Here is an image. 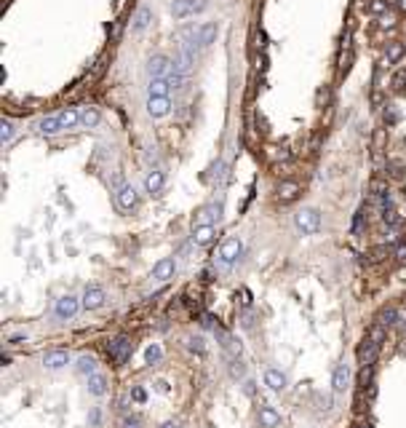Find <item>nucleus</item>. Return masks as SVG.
I'll return each instance as SVG.
<instances>
[{
  "instance_id": "1",
  "label": "nucleus",
  "mask_w": 406,
  "mask_h": 428,
  "mask_svg": "<svg viewBox=\"0 0 406 428\" xmlns=\"http://www.w3.org/2000/svg\"><path fill=\"white\" fill-rule=\"evenodd\" d=\"M243 254V241L238 239V236H233V239H228L222 244V249H219V257H217V268H222V270H228V268H233L235 263H238V257Z\"/></svg>"
},
{
  "instance_id": "2",
  "label": "nucleus",
  "mask_w": 406,
  "mask_h": 428,
  "mask_svg": "<svg viewBox=\"0 0 406 428\" xmlns=\"http://www.w3.org/2000/svg\"><path fill=\"white\" fill-rule=\"evenodd\" d=\"M294 225L302 236H313L321 230V211L318 209H302L294 214Z\"/></svg>"
},
{
  "instance_id": "3",
  "label": "nucleus",
  "mask_w": 406,
  "mask_h": 428,
  "mask_svg": "<svg viewBox=\"0 0 406 428\" xmlns=\"http://www.w3.org/2000/svg\"><path fill=\"white\" fill-rule=\"evenodd\" d=\"M171 65H174L171 73L187 78L190 70H193V65H195V51H193V49H185V46H179V51H176V56L171 59Z\"/></svg>"
},
{
  "instance_id": "4",
  "label": "nucleus",
  "mask_w": 406,
  "mask_h": 428,
  "mask_svg": "<svg viewBox=\"0 0 406 428\" xmlns=\"http://www.w3.org/2000/svg\"><path fill=\"white\" fill-rule=\"evenodd\" d=\"M107 351H110V356L118 361V364H126L128 359H131V351H134V343H131L126 335H121V337H115V340H110V346H107Z\"/></svg>"
},
{
  "instance_id": "5",
  "label": "nucleus",
  "mask_w": 406,
  "mask_h": 428,
  "mask_svg": "<svg viewBox=\"0 0 406 428\" xmlns=\"http://www.w3.org/2000/svg\"><path fill=\"white\" fill-rule=\"evenodd\" d=\"M115 204L121 211H131V209H137L139 204V193H137V187L134 185H123V187H118V193H115Z\"/></svg>"
},
{
  "instance_id": "6",
  "label": "nucleus",
  "mask_w": 406,
  "mask_h": 428,
  "mask_svg": "<svg viewBox=\"0 0 406 428\" xmlns=\"http://www.w3.org/2000/svg\"><path fill=\"white\" fill-rule=\"evenodd\" d=\"M171 70H174V65H171V59H169V56H163V54L150 56V62H147V73H150V78H169V75H171Z\"/></svg>"
},
{
  "instance_id": "7",
  "label": "nucleus",
  "mask_w": 406,
  "mask_h": 428,
  "mask_svg": "<svg viewBox=\"0 0 406 428\" xmlns=\"http://www.w3.org/2000/svg\"><path fill=\"white\" fill-rule=\"evenodd\" d=\"M80 305H83V303H78V297H73V294H64V297H59V300H56L54 313H56V318L67 321V318H73V316L78 313V308H80Z\"/></svg>"
},
{
  "instance_id": "8",
  "label": "nucleus",
  "mask_w": 406,
  "mask_h": 428,
  "mask_svg": "<svg viewBox=\"0 0 406 428\" xmlns=\"http://www.w3.org/2000/svg\"><path fill=\"white\" fill-rule=\"evenodd\" d=\"M355 356H358V361H361L364 367H374L377 356H379V343H374L372 337H366V340L361 343V346H358Z\"/></svg>"
},
{
  "instance_id": "9",
  "label": "nucleus",
  "mask_w": 406,
  "mask_h": 428,
  "mask_svg": "<svg viewBox=\"0 0 406 428\" xmlns=\"http://www.w3.org/2000/svg\"><path fill=\"white\" fill-rule=\"evenodd\" d=\"M348 386H350V367L345 361H340L334 367V375H331V388H334V394H342Z\"/></svg>"
},
{
  "instance_id": "10",
  "label": "nucleus",
  "mask_w": 406,
  "mask_h": 428,
  "mask_svg": "<svg viewBox=\"0 0 406 428\" xmlns=\"http://www.w3.org/2000/svg\"><path fill=\"white\" fill-rule=\"evenodd\" d=\"M104 300H107V294H104V289H99V287H86V292H83V308L86 311H97V308H102L104 305Z\"/></svg>"
},
{
  "instance_id": "11",
  "label": "nucleus",
  "mask_w": 406,
  "mask_h": 428,
  "mask_svg": "<svg viewBox=\"0 0 406 428\" xmlns=\"http://www.w3.org/2000/svg\"><path fill=\"white\" fill-rule=\"evenodd\" d=\"M174 270H176V260H174V257H163V260H158V263H155L152 279H155V281H169V279L174 276Z\"/></svg>"
},
{
  "instance_id": "12",
  "label": "nucleus",
  "mask_w": 406,
  "mask_h": 428,
  "mask_svg": "<svg viewBox=\"0 0 406 428\" xmlns=\"http://www.w3.org/2000/svg\"><path fill=\"white\" fill-rule=\"evenodd\" d=\"M147 113L152 118H166L171 113V99L169 97H147Z\"/></svg>"
},
{
  "instance_id": "13",
  "label": "nucleus",
  "mask_w": 406,
  "mask_h": 428,
  "mask_svg": "<svg viewBox=\"0 0 406 428\" xmlns=\"http://www.w3.org/2000/svg\"><path fill=\"white\" fill-rule=\"evenodd\" d=\"M70 361H73V356H70L67 351H49L43 356V367L46 370H62V367H67Z\"/></svg>"
},
{
  "instance_id": "14",
  "label": "nucleus",
  "mask_w": 406,
  "mask_h": 428,
  "mask_svg": "<svg viewBox=\"0 0 406 428\" xmlns=\"http://www.w3.org/2000/svg\"><path fill=\"white\" fill-rule=\"evenodd\" d=\"M198 35H200V25H185L182 30L176 32V38H179V43L185 46V49H198Z\"/></svg>"
},
{
  "instance_id": "15",
  "label": "nucleus",
  "mask_w": 406,
  "mask_h": 428,
  "mask_svg": "<svg viewBox=\"0 0 406 428\" xmlns=\"http://www.w3.org/2000/svg\"><path fill=\"white\" fill-rule=\"evenodd\" d=\"M38 132H40L43 137H54V134H59V132H64L62 121H59V113H56V115L40 118V121H38Z\"/></svg>"
},
{
  "instance_id": "16",
  "label": "nucleus",
  "mask_w": 406,
  "mask_h": 428,
  "mask_svg": "<svg viewBox=\"0 0 406 428\" xmlns=\"http://www.w3.org/2000/svg\"><path fill=\"white\" fill-rule=\"evenodd\" d=\"M257 423H259V428H278L281 425V415L265 404V407H259V412H257Z\"/></svg>"
},
{
  "instance_id": "17",
  "label": "nucleus",
  "mask_w": 406,
  "mask_h": 428,
  "mask_svg": "<svg viewBox=\"0 0 406 428\" xmlns=\"http://www.w3.org/2000/svg\"><path fill=\"white\" fill-rule=\"evenodd\" d=\"M219 35V25L217 22H209V25H200V35H198V49H209V46L217 40Z\"/></svg>"
},
{
  "instance_id": "18",
  "label": "nucleus",
  "mask_w": 406,
  "mask_h": 428,
  "mask_svg": "<svg viewBox=\"0 0 406 428\" xmlns=\"http://www.w3.org/2000/svg\"><path fill=\"white\" fill-rule=\"evenodd\" d=\"M214 236H217V228H214V225H198V228H193V244L195 246H209L214 241Z\"/></svg>"
},
{
  "instance_id": "19",
  "label": "nucleus",
  "mask_w": 406,
  "mask_h": 428,
  "mask_svg": "<svg viewBox=\"0 0 406 428\" xmlns=\"http://www.w3.org/2000/svg\"><path fill=\"white\" fill-rule=\"evenodd\" d=\"M163 185H166V177H163V172H147V177H145V190L150 196H158L161 190H163Z\"/></svg>"
},
{
  "instance_id": "20",
  "label": "nucleus",
  "mask_w": 406,
  "mask_h": 428,
  "mask_svg": "<svg viewBox=\"0 0 406 428\" xmlns=\"http://www.w3.org/2000/svg\"><path fill=\"white\" fill-rule=\"evenodd\" d=\"M265 386L270 391H283L286 386H289V377H286L281 370H267L265 372Z\"/></svg>"
},
{
  "instance_id": "21",
  "label": "nucleus",
  "mask_w": 406,
  "mask_h": 428,
  "mask_svg": "<svg viewBox=\"0 0 406 428\" xmlns=\"http://www.w3.org/2000/svg\"><path fill=\"white\" fill-rule=\"evenodd\" d=\"M401 321V313H398V308L396 305H388V308H382V311L377 313V324H382V327H396Z\"/></svg>"
},
{
  "instance_id": "22",
  "label": "nucleus",
  "mask_w": 406,
  "mask_h": 428,
  "mask_svg": "<svg viewBox=\"0 0 406 428\" xmlns=\"http://www.w3.org/2000/svg\"><path fill=\"white\" fill-rule=\"evenodd\" d=\"M59 121H62L64 132H67V129L80 126V107H64V110L59 113Z\"/></svg>"
},
{
  "instance_id": "23",
  "label": "nucleus",
  "mask_w": 406,
  "mask_h": 428,
  "mask_svg": "<svg viewBox=\"0 0 406 428\" xmlns=\"http://www.w3.org/2000/svg\"><path fill=\"white\" fill-rule=\"evenodd\" d=\"M193 14H195V11H193V0H174V3H171V16L176 22H182V19L193 16Z\"/></svg>"
},
{
  "instance_id": "24",
  "label": "nucleus",
  "mask_w": 406,
  "mask_h": 428,
  "mask_svg": "<svg viewBox=\"0 0 406 428\" xmlns=\"http://www.w3.org/2000/svg\"><path fill=\"white\" fill-rule=\"evenodd\" d=\"M169 91H171L169 78H150V86H147L150 97H169Z\"/></svg>"
},
{
  "instance_id": "25",
  "label": "nucleus",
  "mask_w": 406,
  "mask_h": 428,
  "mask_svg": "<svg viewBox=\"0 0 406 428\" xmlns=\"http://www.w3.org/2000/svg\"><path fill=\"white\" fill-rule=\"evenodd\" d=\"M88 394H94V396H104L107 394V377L104 375H99V372L88 375Z\"/></svg>"
},
{
  "instance_id": "26",
  "label": "nucleus",
  "mask_w": 406,
  "mask_h": 428,
  "mask_svg": "<svg viewBox=\"0 0 406 428\" xmlns=\"http://www.w3.org/2000/svg\"><path fill=\"white\" fill-rule=\"evenodd\" d=\"M297 196H300V185H297V182L286 180V182L278 185V198H281V201H294Z\"/></svg>"
},
{
  "instance_id": "27",
  "label": "nucleus",
  "mask_w": 406,
  "mask_h": 428,
  "mask_svg": "<svg viewBox=\"0 0 406 428\" xmlns=\"http://www.w3.org/2000/svg\"><path fill=\"white\" fill-rule=\"evenodd\" d=\"M99 123V113L94 107H80V126L83 129H94Z\"/></svg>"
},
{
  "instance_id": "28",
  "label": "nucleus",
  "mask_w": 406,
  "mask_h": 428,
  "mask_svg": "<svg viewBox=\"0 0 406 428\" xmlns=\"http://www.w3.org/2000/svg\"><path fill=\"white\" fill-rule=\"evenodd\" d=\"M152 22V11L147 8V6H142L139 11H137V16H134V32H142L147 25Z\"/></svg>"
},
{
  "instance_id": "29",
  "label": "nucleus",
  "mask_w": 406,
  "mask_h": 428,
  "mask_svg": "<svg viewBox=\"0 0 406 428\" xmlns=\"http://www.w3.org/2000/svg\"><path fill=\"white\" fill-rule=\"evenodd\" d=\"M75 370L80 375H94L97 372V359H94V356H80V359L75 361Z\"/></svg>"
},
{
  "instance_id": "30",
  "label": "nucleus",
  "mask_w": 406,
  "mask_h": 428,
  "mask_svg": "<svg viewBox=\"0 0 406 428\" xmlns=\"http://www.w3.org/2000/svg\"><path fill=\"white\" fill-rule=\"evenodd\" d=\"M403 54H406V49H403V43H390L388 46V54H385V62L388 65H396V62H401V59H403Z\"/></svg>"
},
{
  "instance_id": "31",
  "label": "nucleus",
  "mask_w": 406,
  "mask_h": 428,
  "mask_svg": "<svg viewBox=\"0 0 406 428\" xmlns=\"http://www.w3.org/2000/svg\"><path fill=\"white\" fill-rule=\"evenodd\" d=\"M366 337H372L374 343H379V346H382V343H385V337H388V327L374 324L372 329H369V335H366Z\"/></svg>"
},
{
  "instance_id": "32",
  "label": "nucleus",
  "mask_w": 406,
  "mask_h": 428,
  "mask_svg": "<svg viewBox=\"0 0 406 428\" xmlns=\"http://www.w3.org/2000/svg\"><path fill=\"white\" fill-rule=\"evenodd\" d=\"M14 134H16V126L11 123V121L0 123V139H3V142H11V139H14Z\"/></svg>"
},
{
  "instance_id": "33",
  "label": "nucleus",
  "mask_w": 406,
  "mask_h": 428,
  "mask_svg": "<svg viewBox=\"0 0 406 428\" xmlns=\"http://www.w3.org/2000/svg\"><path fill=\"white\" fill-rule=\"evenodd\" d=\"M161 356H163L161 346H150V348L145 351V364H158V361H161Z\"/></svg>"
},
{
  "instance_id": "34",
  "label": "nucleus",
  "mask_w": 406,
  "mask_h": 428,
  "mask_svg": "<svg viewBox=\"0 0 406 428\" xmlns=\"http://www.w3.org/2000/svg\"><path fill=\"white\" fill-rule=\"evenodd\" d=\"M382 220H385V225H390V228H398V225H401V217L396 214V209L382 211Z\"/></svg>"
},
{
  "instance_id": "35",
  "label": "nucleus",
  "mask_w": 406,
  "mask_h": 428,
  "mask_svg": "<svg viewBox=\"0 0 406 428\" xmlns=\"http://www.w3.org/2000/svg\"><path fill=\"white\" fill-rule=\"evenodd\" d=\"M372 377H374V370H372V367H364L361 375H358V386H361V388L372 386Z\"/></svg>"
},
{
  "instance_id": "36",
  "label": "nucleus",
  "mask_w": 406,
  "mask_h": 428,
  "mask_svg": "<svg viewBox=\"0 0 406 428\" xmlns=\"http://www.w3.org/2000/svg\"><path fill=\"white\" fill-rule=\"evenodd\" d=\"M390 86L396 89V91H406V70H401V73H396V75H393Z\"/></svg>"
},
{
  "instance_id": "37",
  "label": "nucleus",
  "mask_w": 406,
  "mask_h": 428,
  "mask_svg": "<svg viewBox=\"0 0 406 428\" xmlns=\"http://www.w3.org/2000/svg\"><path fill=\"white\" fill-rule=\"evenodd\" d=\"M398 121H401V113H398L393 104H388V107H385V123L393 126V123H398Z\"/></svg>"
},
{
  "instance_id": "38",
  "label": "nucleus",
  "mask_w": 406,
  "mask_h": 428,
  "mask_svg": "<svg viewBox=\"0 0 406 428\" xmlns=\"http://www.w3.org/2000/svg\"><path fill=\"white\" fill-rule=\"evenodd\" d=\"M121 428H142V420L137 418V415H126V418L121 420Z\"/></svg>"
},
{
  "instance_id": "39",
  "label": "nucleus",
  "mask_w": 406,
  "mask_h": 428,
  "mask_svg": "<svg viewBox=\"0 0 406 428\" xmlns=\"http://www.w3.org/2000/svg\"><path fill=\"white\" fill-rule=\"evenodd\" d=\"M131 399H134V401H147V391L145 388H142V386H134V388H131Z\"/></svg>"
},
{
  "instance_id": "40",
  "label": "nucleus",
  "mask_w": 406,
  "mask_h": 428,
  "mask_svg": "<svg viewBox=\"0 0 406 428\" xmlns=\"http://www.w3.org/2000/svg\"><path fill=\"white\" fill-rule=\"evenodd\" d=\"M364 217H366V214H364V209H361V211L355 214V220H353V233H361V230H364Z\"/></svg>"
},
{
  "instance_id": "41",
  "label": "nucleus",
  "mask_w": 406,
  "mask_h": 428,
  "mask_svg": "<svg viewBox=\"0 0 406 428\" xmlns=\"http://www.w3.org/2000/svg\"><path fill=\"white\" fill-rule=\"evenodd\" d=\"M390 177H396V180H401V177H403V163L393 161V163H390Z\"/></svg>"
},
{
  "instance_id": "42",
  "label": "nucleus",
  "mask_w": 406,
  "mask_h": 428,
  "mask_svg": "<svg viewBox=\"0 0 406 428\" xmlns=\"http://www.w3.org/2000/svg\"><path fill=\"white\" fill-rule=\"evenodd\" d=\"M187 346L193 348V351H198V353H203V337H190Z\"/></svg>"
},
{
  "instance_id": "43",
  "label": "nucleus",
  "mask_w": 406,
  "mask_h": 428,
  "mask_svg": "<svg viewBox=\"0 0 406 428\" xmlns=\"http://www.w3.org/2000/svg\"><path fill=\"white\" fill-rule=\"evenodd\" d=\"M230 372H233V377H241V375L246 372V367H243L241 361H238V359H235V361H233V367H230Z\"/></svg>"
},
{
  "instance_id": "44",
  "label": "nucleus",
  "mask_w": 406,
  "mask_h": 428,
  "mask_svg": "<svg viewBox=\"0 0 406 428\" xmlns=\"http://www.w3.org/2000/svg\"><path fill=\"white\" fill-rule=\"evenodd\" d=\"M372 11H374V14H382V11H388V3H385V0H374Z\"/></svg>"
},
{
  "instance_id": "45",
  "label": "nucleus",
  "mask_w": 406,
  "mask_h": 428,
  "mask_svg": "<svg viewBox=\"0 0 406 428\" xmlns=\"http://www.w3.org/2000/svg\"><path fill=\"white\" fill-rule=\"evenodd\" d=\"M396 257L401 260V263H406V241H401V244L396 246Z\"/></svg>"
},
{
  "instance_id": "46",
  "label": "nucleus",
  "mask_w": 406,
  "mask_h": 428,
  "mask_svg": "<svg viewBox=\"0 0 406 428\" xmlns=\"http://www.w3.org/2000/svg\"><path fill=\"white\" fill-rule=\"evenodd\" d=\"M318 404L321 410H331V396H318Z\"/></svg>"
},
{
  "instance_id": "47",
  "label": "nucleus",
  "mask_w": 406,
  "mask_h": 428,
  "mask_svg": "<svg viewBox=\"0 0 406 428\" xmlns=\"http://www.w3.org/2000/svg\"><path fill=\"white\" fill-rule=\"evenodd\" d=\"M155 388H158L161 394H166V391H169V383H166V380H158V383H155Z\"/></svg>"
},
{
  "instance_id": "48",
  "label": "nucleus",
  "mask_w": 406,
  "mask_h": 428,
  "mask_svg": "<svg viewBox=\"0 0 406 428\" xmlns=\"http://www.w3.org/2000/svg\"><path fill=\"white\" fill-rule=\"evenodd\" d=\"M161 428H182V423H179V420H166Z\"/></svg>"
},
{
  "instance_id": "49",
  "label": "nucleus",
  "mask_w": 406,
  "mask_h": 428,
  "mask_svg": "<svg viewBox=\"0 0 406 428\" xmlns=\"http://www.w3.org/2000/svg\"><path fill=\"white\" fill-rule=\"evenodd\" d=\"M243 391H246V394H249V396H252V394H254V383H252V380H249V383L243 386Z\"/></svg>"
},
{
  "instance_id": "50",
  "label": "nucleus",
  "mask_w": 406,
  "mask_h": 428,
  "mask_svg": "<svg viewBox=\"0 0 406 428\" xmlns=\"http://www.w3.org/2000/svg\"><path fill=\"white\" fill-rule=\"evenodd\" d=\"M398 8H401V11H406V0H398Z\"/></svg>"
},
{
  "instance_id": "51",
  "label": "nucleus",
  "mask_w": 406,
  "mask_h": 428,
  "mask_svg": "<svg viewBox=\"0 0 406 428\" xmlns=\"http://www.w3.org/2000/svg\"><path fill=\"white\" fill-rule=\"evenodd\" d=\"M358 428H372V425H358Z\"/></svg>"
}]
</instances>
